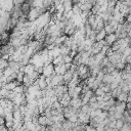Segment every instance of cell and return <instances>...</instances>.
Segmentation results:
<instances>
[{
	"label": "cell",
	"mask_w": 131,
	"mask_h": 131,
	"mask_svg": "<svg viewBox=\"0 0 131 131\" xmlns=\"http://www.w3.org/2000/svg\"><path fill=\"white\" fill-rule=\"evenodd\" d=\"M125 122L123 121V119H119L116 121V129H122V127L124 126Z\"/></svg>",
	"instance_id": "277c9868"
},
{
	"label": "cell",
	"mask_w": 131,
	"mask_h": 131,
	"mask_svg": "<svg viewBox=\"0 0 131 131\" xmlns=\"http://www.w3.org/2000/svg\"><path fill=\"white\" fill-rule=\"evenodd\" d=\"M127 97H128V92L122 91V92L118 95L117 100H119V101H126V100H127Z\"/></svg>",
	"instance_id": "3957f363"
},
{
	"label": "cell",
	"mask_w": 131,
	"mask_h": 131,
	"mask_svg": "<svg viewBox=\"0 0 131 131\" xmlns=\"http://www.w3.org/2000/svg\"><path fill=\"white\" fill-rule=\"evenodd\" d=\"M104 39H105L106 44H107L108 46H112V45L118 40V37H117L116 33H111V34H106V36H105Z\"/></svg>",
	"instance_id": "6da1fadb"
},
{
	"label": "cell",
	"mask_w": 131,
	"mask_h": 131,
	"mask_svg": "<svg viewBox=\"0 0 131 131\" xmlns=\"http://www.w3.org/2000/svg\"><path fill=\"white\" fill-rule=\"evenodd\" d=\"M105 36H106V32H105V30H104V29H102V30H100L99 32H97V33H96L95 41L102 40V39H104V38H105Z\"/></svg>",
	"instance_id": "7a4b0ae2"
}]
</instances>
